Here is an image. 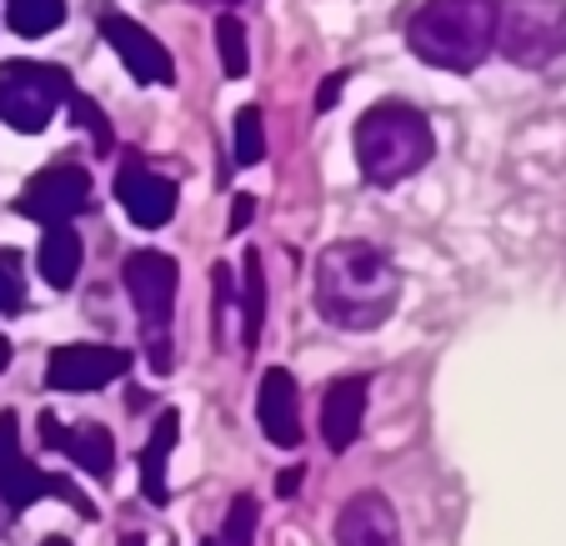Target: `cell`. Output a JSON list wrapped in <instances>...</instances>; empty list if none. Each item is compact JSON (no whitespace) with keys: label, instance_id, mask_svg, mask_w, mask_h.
<instances>
[{"label":"cell","instance_id":"obj_11","mask_svg":"<svg viewBox=\"0 0 566 546\" xmlns=\"http://www.w3.org/2000/svg\"><path fill=\"white\" fill-rule=\"evenodd\" d=\"M116 201L126 206V216L140 225V231H160V225L176 216V206H181V191H176L171 176L150 171L146 161L130 156L116 176Z\"/></svg>","mask_w":566,"mask_h":546},{"label":"cell","instance_id":"obj_27","mask_svg":"<svg viewBox=\"0 0 566 546\" xmlns=\"http://www.w3.org/2000/svg\"><path fill=\"white\" fill-rule=\"evenodd\" d=\"M276 492H281V496H296V492H301V466H291V472L276 476Z\"/></svg>","mask_w":566,"mask_h":546},{"label":"cell","instance_id":"obj_6","mask_svg":"<svg viewBox=\"0 0 566 546\" xmlns=\"http://www.w3.org/2000/svg\"><path fill=\"white\" fill-rule=\"evenodd\" d=\"M71 75L45 61H6L0 65V120L21 136H35L71 101Z\"/></svg>","mask_w":566,"mask_h":546},{"label":"cell","instance_id":"obj_10","mask_svg":"<svg viewBox=\"0 0 566 546\" xmlns=\"http://www.w3.org/2000/svg\"><path fill=\"white\" fill-rule=\"evenodd\" d=\"M41 447L71 456L75 466L96 482H111L116 472V437H111L101 421H81V427H65L55 411H41Z\"/></svg>","mask_w":566,"mask_h":546},{"label":"cell","instance_id":"obj_7","mask_svg":"<svg viewBox=\"0 0 566 546\" xmlns=\"http://www.w3.org/2000/svg\"><path fill=\"white\" fill-rule=\"evenodd\" d=\"M86 206H91V176L86 166H71V161H55L45 171H35L25 181V191L15 196V216H25L35 225L75 221Z\"/></svg>","mask_w":566,"mask_h":546},{"label":"cell","instance_id":"obj_8","mask_svg":"<svg viewBox=\"0 0 566 546\" xmlns=\"http://www.w3.org/2000/svg\"><path fill=\"white\" fill-rule=\"evenodd\" d=\"M130 371V351L120 346H96V342H71L55 346L51 361H45V386L55 391H106L116 376Z\"/></svg>","mask_w":566,"mask_h":546},{"label":"cell","instance_id":"obj_4","mask_svg":"<svg viewBox=\"0 0 566 546\" xmlns=\"http://www.w3.org/2000/svg\"><path fill=\"white\" fill-rule=\"evenodd\" d=\"M120 281H126V296L140 316V336H146L150 351V371L166 376L171 371V316H176V286H181V266L176 256L156 246H140L126 256L120 266Z\"/></svg>","mask_w":566,"mask_h":546},{"label":"cell","instance_id":"obj_12","mask_svg":"<svg viewBox=\"0 0 566 546\" xmlns=\"http://www.w3.org/2000/svg\"><path fill=\"white\" fill-rule=\"evenodd\" d=\"M366 401H371V376H361V371H346L326 386V397H321V441L332 451L356 447L361 421H366Z\"/></svg>","mask_w":566,"mask_h":546},{"label":"cell","instance_id":"obj_19","mask_svg":"<svg viewBox=\"0 0 566 546\" xmlns=\"http://www.w3.org/2000/svg\"><path fill=\"white\" fill-rule=\"evenodd\" d=\"M6 21L15 35L35 41V35H51L65 25V0H6Z\"/></svg>","mask_w":566,"mask_h":546},{"label":"cell","instance_id":"obj_14","mask_svg":"<svg viewBox=\"0 0 566 546\" xmlns=\"http://www.w3.org/2000/svg\"><path fill=\"white\" fill-rule=\"evenodd\" d=\"M256 417H261V431H266L271 447H281V451L301 447V391L286 366H271V371L261 376Z\"/></svg>","mask_w":566,"mask_h":546},{"label":"cell","instance_id":"obj_16","mask_svg":"<svg viewBox=\"0 0 566 546\" xmlns=\"http://www.w3.org/2000/svg\"><path fill=\"white\" fill-rule=\"evenodd\" d=\"M176 437H181V417H176V411H160L156 427H150L146 451H140V496H146L150 506H166V502H171V482H166V466H171Z\"/></svg>","mask_w":566,"mask_h":546},{"label":"cell","instance_id":"obj_30","mask_svg":"<svg viewBox=\"0 0 566 546\" xmlns=\"http://www.w3.org/2000/svg\"><path fill=\"white\" fill-rule=\"evenodd\" d=\"M41 546H71V542H65V536H45Z\"/></svg>","mask_w":566,"mask_h":546},{"label":"cell","instance_id":"obj_23","mask_svg":"<svg viewBox=\"0 0 566 546\" xmlns=\"http://www.w3.org/2000/svg\"><path fill=\"white\" fill-rule=\"evenodd\" d=\"M71 116H75V126H81V130H91V140H96L101 156H111V150H116V130H111V120L101 116V106L91 96L71 91Z\"/></svg>","mask_w":566,"mask_h":546},{"label":"cell","instance_id":"obj_9","mask_svg":"<svg viewBox=\"0 0 566 546\" xmlns=\"http://www.w3.org/2000/svg\"><path fill=\"white\" fill-rule=\"evenodd\" d=\"M101 35L111 41V51L120 55V65L136 75L140 86H171L176 81V65H171V55H166V45H160L146 25L130 21V15L106 6V11H101Z\"/></svg>","mask_w":566,"mask_h":546},{"label":"cell","instance_id":"obj_22","mask_svg":"<svg viewBox=\"0 0 566 546\" xmlns=\"http://www.w3.org/2000/svg\"><path fill=\"white\" fill-rule=\"evenodd\" d=\"M261 156H266V126H261V111L256 106H241V111H235V161L256 166Z\"/></svg>","mask_w":566,"mask_h":546},{"label":"cell","instance_id":"obj_18","mask_svg":"<svg viewBox=\"0 0 566 546\" xmlns=\"http://www.w3.org/2000/svg\"><path fill=\"white\" fill-rule=\"evenodd\" d=\"M235 301H241V346L256 351L261 326H266V271H261L256 251H247V261H241V291H235Z\"/></svg>","mask_w":566,"mask_h":546},{"label":"cell","instance_id":"obj_17","mask_svg":"<svg viewBox=\"0 0 566 546\" xmlns=\"http://www.w3.org/2000/svg\"><path fill=\"white\" fill-rule=\"evenodd\" d=\"M35 271H41V281H45V286H55V291H71L75 286V276H81V237H75L71 221L41 225Z\"/></svg>","mask_w":566,"mask_h":546},{"label":"cell","instance_id":"obj_1","mask_svg":"<svg viewBox=\"0 0 566 546\" xmlns=\"http://www.w3.org/2000/svg\"><path fill=\"white\" fill-rule=\"evenodd\" d=\"M401 276L391 256L366 241H332L316 256V311L342 332H371L396 311Z\"/></svg>","mask_w":566,"mask_h":546},{"label":"cell","instance_id":"obj_5","mask_svg":"<svg viewBox=\"0 0 566 546\" xmlns=\"http://www.w3.org/2000/svg\"><path fill=\"white\" fill-rule=\"evenodd\" d=\"M496 45L526 71L552 65L566 55V0H496Z\"/></svg>","mask_w":566,"mask_h":546},{"label":"cell","instance_id":"obj_3","mask_svg":"<svg viewBox=\"0 0 566 546\" xmlns=\"http://www.w3.org/2000/svg\"><path fill=\"white\" fill-rule=\"evenodd\" d=\"M431 150H437L431 120L407 101H381L356 120V166L381 191L417 176L431 161Z\"/></svg>","mask_w":566,"mask_h":546},{"label":"cell","instance_id":"obj_13","mask_svg":"<svg viewBox=\"0 0 566 546\" xmlns=\"http://www.w3.org/2000/svg\"><path fill=\"white\" fill-rule=\"evenodd\" d=\"M51 492V472H41L31 456H21V427L11 411H0V502L25 512Z\"/></svg>","mask_w":566,"mask_h":546},{"label":"cell","instance_id":"obj_29","mask_svg":"<svg viewBox=\"0 0 566 546\" xmlns=\"http://www.w3.org/2000/svg\"><path fill=\"white\" fill-rule=\"evenodd\" d=\"M120 546H146V536H140V532H126V536H120Z\"/></svg>","mask_w":566,"mask_h":546},{"label":"cell","instance_id":"obj_2","mask_svg":"<svg viewBox=\"0 0 566 546\" xmlns=\"http://www.w3.org/2000/svg\"><path fill=\"white\" fill-rule=\"evenodd\" d=\"M407 45L437 71H476L496 45V0H421L407 21Z\"/></svg>","mask_w":566,"mask_h":546},{"label":"cell","instance_id":"obj_25","mask_svg":"<svg viewBox=\"0 0 566 546\" xmlns=\"http://www.w3.org/2000/svg\"><path fill=\"white\" fill-rule=\"evenodd\" d=\"M251 216H256V196H235V201H231V225H226V231H231V237H241V231L251 225Z\"/></svg>","mask_w":566,"mask_h":546},{"label":"cell","instance_id":"obj_28","mask_svg":"<svg viewBox=\"0 0 566 546\" xmlns=\"http://www.w3.org/2000/svg\"><path fill=\"white\" fill-rule=\"evenodd\" d=\"M11 356H15V351H11V336H0V371L11 366Z\"/></svg>","mask_w":566,"mask_h":546},{"label":"cell","instance_id":"obj_20","mask_svg":"<svg viewBox=\"0 0 566 546\" xmlns=\"http://www.w3.org/2000/svg\"><path fill=\"white\" fill-rule=\"evenodd\" d=\"M216 51H221V71L231 75V81H241V75L251 71L247 25H241V15H235V11H221V15H216Z\"/></svg>","mask_w":566,"mask_h":546},{"label":"cell","instance_id":"obj_15","mask_svg":"<svg viewBox=\"0 0 566 546\" xmlns=\"http://www.w3.org/2000/svg\"><path fill=\"white\" fill-rule=\"evenodd\" d=\"M336 546H401V522L381 492H356L336 516Z\"/></svg>","mask_w":566,"mask_h":546},{"label":"cell","instance_id":"obj_26","mask_svg":"<svg viewBox=\"0 0 566 546\" xmlns=\"http://www.w3.org/2000/svg\"><path fill=\"white\" fill-rule=\"evenodd\" d=\"M342 86H346V71H336V75H326L316 86V111H332L336 101H342Z\"/></svg>","mask_w":566,"mask_h":546},{"label":"cell","instance_id":"obj_21","mask_svg":"<svg viewBox=\"0 0 566 546\" xmlns=\"http://www.w3.org/2000/svg\"><path fill=\"white\" fill-rule=\"evenodd\" d=\"M256 522H261L256 496H235L221 522V546H256Z\"/></svg>","mask_w":566,"mask_h":546},{"label":"cell","instance_id":"obj_24","mask_svg":"<svg viewBox=\"0 0 566 546\" xmlns=\"http://www.w3.org/2000/svg\"><path fill=\"white\" fill-rule=\"evenodd\" d=\"M25 306V276H21V256L0 251V316H15Z\"/></svg>","mask_w":566,"mask_h":546}]
</instances>
